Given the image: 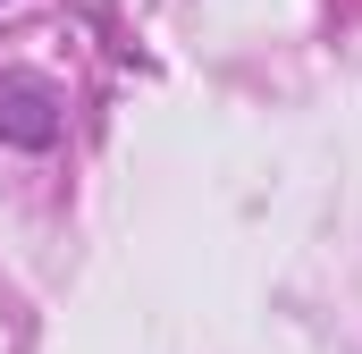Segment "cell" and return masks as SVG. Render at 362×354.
<instances>
[{"label": "cell", "mask_w": 362, "mask_h": 354, "mask_svg": "<svg viewBox=\"0 0 362 354\" xmlns=\"http://www.w3.org/2000/svg\"><path fill=\"white\" fill-rule=\"evenodd\" d=\"M0 135H8V144H51V135H59L51 93L42 85H0Z\"/></svg>", "instance_id": "6da1fadb"}]
</instances>
